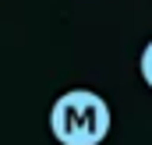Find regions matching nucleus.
Wrapping results in <instances>:
<instances>
[{
	"label": "nucleus",
	"mask_w": 152,
	"mask_h": 145,
	"mask_svg": "<svg viewBox=\"0 0 152 145\" xmlns=\"http://www.w3.org/2000/svg\"><path fill=\"white\" fill-rule=\"evenodd\" d=\"M110 127V103L92 89H67L50 106V135L60 145H103Z\"/></svg>",
	"instance_id": "1"
},
{
	"label": "nucleus",
	"mask_w": 152,
	"mask_h": 145,
	"mask_svg": "<svg viewBox=\"0 0 152 145\" xmlns=\"http://www.w3.org/2000/svg\"><path fill=\"white\" fill-rule=\"evenodd\" d=\"M138 71H142V81L152 89V39L145 42V50H142V57H138Z\"/></svg>",
	"instance_id": "2"
}]
</instances>
